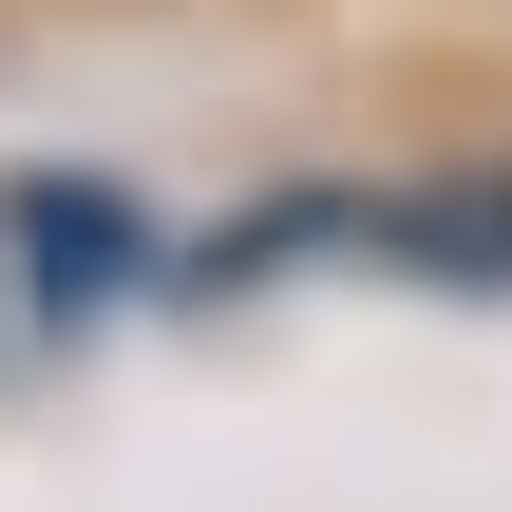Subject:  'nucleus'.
<instances>
[{
    "instance_id": "nucleus-1",
    "label": "nucleus",
    "mask_w": 512,
    "mask_h": 512,
    "mask_svg": "<svg viewBox=\"0 0 512 512\" xmlns=\"http://www.w3.org/2000/svg\"><path fill=\"white\" fill-rule=\"evenodd\" d=\"M380 247H399L418 285H512V171H475V190H399Z\"/></svg>"
},
{
    "instance_id": "nucleus-2",
    "label": "nucleus",
    "mask_w": 512,
    "mask_h": 512,
    "mask_svg": "<svg viewBox=\"0 0 512 512\" xmlns=\"http://www.w3.org/2000/svg\"><path fill=\"white\" fill-rule=\"evenodd\" d=\"M0 361H19V304H0Z\"/></svg>"
}]
</instances>
